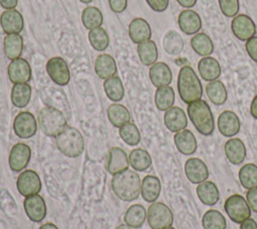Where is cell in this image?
I'll list each match as a JSON object with an SVG mask.
<instances>
[{"mask_svg":"<svg viewBox=\"0 0 257 229\" xmlns=\"http://www.w3.org/2000/svg\"><path fill=\"white\" fill-rule=\"evenodd\" d=\"M177 85L179 95L185 103L190 104L201 99L203 94L202 83L191 66L185 65L180 69Z\"/></svg>","mask_w":257,"mask_h":229,"instance_id":"obj_2","label":"cell"},{"mask_svg":"<svg viewBox=\"0 0 257 229\" xmlns=\"http://www.w3.org/2000/svg\"><path fill=\"white\" fill-rule=\"evenodd\" d=\"M231 29L233 34L241 41H247L256 33V25L253 20L245 15L239 14L236 15L231 22Z\"/></svg>","mask_w":257,"mask_h":229,"instance_id":"obj_12","label":"cell"},{"mask_svg":"<svg viewBox=\"0 0 257 229\" xmlns=\"http://www.w3.org/2000/svg\"><path fill=\"white\" fill-rule=\"evenodd\" d=\"M178 24L180 29L187 35L197 34L202 27V20L200 15L191 9L183 10L178 17Z\"/></svg>","mask_w":257,"mask_h":229,"instance_id":"obj_19","label":"cell"},{"mask_svg":"<svg viewBox=\"0 0 257 229\" xmlns=\"http://www.w3.org/2000/svg\"><path fill=\"white\" fill-rule=\"evenodd\" d=\"M222 13L227 17H235L239 12V0H218Z\"/></svg>","mask_w":257,"mask_h":229,"instance_id":"obj_45","label":"cell"},{"mask_svg":"<svg viewBox=\"0 0 257 229\" xmlns=\"http://www.w3.org/2000/svg\"><path fill=\"white\" fill-rule=\"evenodd\" d=\"M224 151L228 161L233 165H240L245 160L246 148L244 143L238 138L228 140L225 143Z\"/></svg>","mask_w":257,"mask_h":229,"instance_id":"obj_25","label":"cell"},{"mask_svg":"<svg viewBox=\"0 0 257 229\" xmlns=\"http://www.w3.org/2000/svg\"><path fill=\"white\" fill-rule=\"evenodd\" d=\"M8 77L14 84L27 83L31 78V67L24 58H16L11 60L7 68Z\"/></svg>","mask_w":257,"mask_h":229,"instance_id":"obj_14","label":"cell"},{"mask_svg":"<svg viewBox=\"0 0 257 229\" xmlns=\"http://www.w3.org/2000/svg\"><path fill=\"white\" fill-rule=\"evenodd\" d=\"M246 200L249 207L257 213V187L248 190L246 193Z\"/></svg>","mask_w":257,"mask_h":229,"instance_id":"obj_48","label":"cell"},{"mask_svg":"<svg viewBox=\"0 0 257 229\" xmlns=\"http://www.w3.org/2000/svg\"><path fill=\"white\" fill-rule=\"evenodd\" d=\"M224 209L229 218L235 223L241 224L251 216V210L247 201L238 194H234L226 199Z\"/></svg>","mask_w":257,"mask_h":229,"instance_id":"obj_7","label":"cell"},{"mask_svg":"<svg viewBox=\"0 0 257 229\" xmlns=\"http://www.w3.org/2000/svg\"><path fill=\"white\" fill-rule=\"evenodd\" d=\"M3 46L4 53L8 59L13 60L19 58L23 49V39L18 33L6 34L4 37Z\"/></svg>","mask_w":257,"mask_h":229,"instance_id":"obj_30","label":"cell"},{"mask_svg":"<svg viewBox=\"0 0 257 229\" xmlns=\"http://www.w3.org/2000/svg\"><path fill=\"white\" fill-rule=\"evenodd\" d=\"M39 229H58L57 226H55L52 223H45L39 227Z\"/></svg>","mask_w":257,"mask_h":229,"instance_id":"obj_54","label":"cell"},{"mask_svg":"<svg viewBox=\"0 0 257 229\" xmlns=\"http://www.w3.org/2000/svg\"><path fill=\"white\" fill-rule=\"evenodd\" d=\"M149 76L152 83L156 87L169 85L172 82L173 78L172 71L169 65L165 62L154 63L149 70Z\"/></svg>","mask_w":257,"mask_h":229,"instance_id":"obj_21","label":"cell"},{"mask_svg":"<svg viewBox=\"0 0 257 229\" xmlns=\"http://www.w3.org/2000/svg\"><path fill=\"white\" fill-rule=\"evenodd\" d=\"M55 144L59 152L68 158L79 157L84 151V139L81 133L69 126L55 138Z\"/></svg>","mask_w":257,"mask_h":229,"instance_id":"obj_4","label":"cell"},{"mask_svg":"<svg viewBox=\"0 0 257 229\" xmlns=\"http://www.w3.org/2000/svg\"><path fill=\"white\" fill-rule=\"evenodd\" d=\"M148 5L157 12L165 11L169 6L170 0H146Z\"/></svg>","mask_w":257,"mask_h":229,"instance_id":"obj_47","label":"cell"},{"mask_svg":"<svg viewBox=\"0 0 257 229\" xmlns=\"http://www.w3.org/2000/svg\"><path fill=\"white\" fill-rule=\"evenodd\" d=\"M88 41L94 50L103 51L108 47L109 37L105 29H103L100 26V27L89 30Z\"/></svg>","mask_w":257,"mask_h":229,"instance_id":"obj_41","label":"cell"},{"mask_svg":"<svg viewBox=\"0 0 257 229\" xmlns=\"http://www.w3.org/2000/svg\"><path fill=\"white\" fill-rule=\"evenodd\" d=\"M80 2H82V3H85V4H88V3H90L92 0H79Z\"/></svg>","mask_w":257,"mask_h":229,"instance_id":"obj_56","label":"cell"},{"mask_svg":"<svg viewBox=\"0 0 257 229\" xmlns=\"http://www.w3.org/2000/svg\"><path fill=\"white\" fill-rule=\"evenodd\" d=\"M175 102V91L170 85L158 87L155 92V103L158 109L166 111Z\"/></svg>","mask_w":257,"mask_h":229,"instance_id":"obj_34","label":"cell"},{"mask_svg":"<svg viewBox=\"0 0 257 229\" xmlns=\"http://www.w3.org/2000/svg\"><path fill=\"white\" fill-rule=\"evenodd\" d=\"M165 229H175L174 227H168V228H165Z\"/></svg>","mask_w":257,"mask_h":229,"instance_id":"obj_57","label":"cell"},{"mask_svg":"<svg viewBox=\"0 0 257 229\" xmlns=\"http://www.w3.org/2000/svg\"><path fill=\"white\" fill-rule=\"evenodd\" d=\"M217 127L219 132L224 137H233L237 135L241 128V123L238 118V116L232 111V110H224L220 113L218 121H217Z\"/></svg>","mask_w":257,"mask_h":229,"instance_id":"obj_18","label":"cell"},{"mask_svg":"<svg viewBox=\"0 0 257 229\" xmlns=\"http://www.w3.org/2000/svg\"><path fill=\"white\" fill-rule=\"evenodd\" d=\"M245 47L250 58L257 63V36H253L247 40Z\"/></svg>","mask_w":257,"mask_h":229,"instance_id":"obj_46","label":"cell"},{"mask_svg":"<svg viewBox=\"0 0 257 229\" xmlns=\"http://www.w3.org/2000/svg\"><path fill=\"white\" fill-rule=\"evenodd\" d=\"M31 158V149L24 143L15 144L9 153V167L13 172H21Z\"/></svg>","mask_w":257,"mask_h":229,"instance_id":"obj_11","label":"cell"},{"mask_svg":"<svg viewBox=\"0 0 257 229\" xmlns=\"http://www.w3.org/2000/svg\"><path fill=\"white\" fill-rule=\"evenodd\" d=\"M18 192L24 196L38 194L41 190V181L38 174L33 170H25L21 172L16 181Z\"/></svg>","mask_w":257,"mask_h":229,"instance_id":"obj_10","label":"cell"},{"mask_svg":"<svg viewBox=\"0 0 257 229\" xmlns=\"http://www.w3.org/2000/svg\"><path fill=\"white\" fill-rule=\"evenodd\" d=\"M103 89L106 96L114 102L120 101L124 96V87L118 76L114 75L112 77L104 79Z\"/></svg>","mask_w":257,"mask_h":229,"instance_id":"obj_35","label":"cell"},{"mask_svg":"<svg viewBox=\"0 0 257 229\" xmlns=\"http://www.w3.org/2000/svg\"><path fill=\"white\" fill-rule=\"evenodd\" d=\"M142 181L138 173L133 170H124L116 175L112 176L111 179V190L113 194L120 200L131 202L141 194Z\"/></svg>","mask_w":257,"mask_h":229,"instance_id":"obj_1","label":"cell"},{"mask_svg":"<svg viewBox=\"0 0 257 229\" xmlns=\"http://www.w3.org/2000/svg\"><path fill=\"white\" fill-rule=\"evenodd\" d=\"M130 166L128 156L126 153L119 147H112L107 153L105 169L110 175H116Z\"/></svg>","mask_w":257,"mask_h":229,"instance_id":"obj_13","label":"cell"},{"mask_svg":"<svg viewBox=\"0 0 257 229\" xmlns=\"http://www.w3.org/2000/svg\"><path fill=\"white\" fill-rule=\"evenodd\" d=\"M177 2L185 8H191L193 6H195L197 0H177Z\"/></svg>","mask_w":257,"mask_h":229,"instance_id":"obj_53","label":"cell"},{"mask_svg":"<svg viewBox=\"0 0 257 229\" xmlns=\"http://www.w3.org/2000/svg\"><path fill=\"white\" fill-rule=\"evenodd\" d=\"M31 86L28 83H16L11 89V101L18 108L25 107L30 101Z\"/></svg>","mask_w":257,"mask_h":229,"instance_id":"obj_33","label":"cell"},{"mask_svg":"<svg viewBox=\"0 0 257 229\" xmlns=\"http://www.w3.org/2000/svg\"><path fill=\"white\" fill-rule=\"evenodd\" d=\"M174 143L178 151L186 156L193 155L197 150V141L190 130H182L174 136Z\"/></svg>","mask_w":257,"mask_h":229,"instance_id":"obj_23","label":"cell"},{"mask_svg":"<svg viewBox=\"0 0 257 229\" xmlns=\"http://www.w3.org/2000/svg\"><path fill=\"white\" fill-rule=\"evenodd\" d=\"M206 93L209 99L217 105H221L225 103L227 99V90L222 81L216 79L210 81L206 85Z\"/></svg>","mask_w":257,"mask_h":229,"instance_id":"obj_39","label":"cell"},{"mask_svg":"<svg viewBox=\"0 0 257 229\" xmlns=\"http://www.w3.org/2000/svg\"><path fill=\"white\" fill-rule=\"evenodd\" d=\"M185 174L193 184H200L209 177L207 165L199 158H190L185 163Z\"/></svg>","mask_w":257,"mask_h":229,"instance_id":"obj_16","label":"cell"},{"mask_svg":"<svg viewBox=\"0 0 257 229\" xmlns=\"http://www.w3.org/2000/svg\"><path fill=\"white\" fill-rule=\"evenodd\" d=\"M0 25L6 34H19L24 27L23 16L16 9L5 10L0 16Z\"/></svg>","mask_w":257,"mask_h":229,"instance_id":"obj_17","label":"cell"},{"mask_svg":"<svg viewBox=\"0 0 257 229\" xmlns=\"http://www.w3.org/2000/svg\"><path fill=\"white\" fill-rule=\"evenodd\" d=\"M164 123L167 129L173 133L185 130L188 120L185 111L179 106H172L164 114Z\"/></svg>","mask_w":257,"mask_h":229,"instance_id":"obj_20","label":"cell"},{"mask_svg":"<svg viewBox=\"0 0 257 229\" xmlns=\"http://www.w3.org/2000/svg\"><path fill=\"white\" fill-rule=\"evenodd\" d=\"M161 182L156 176H146L142 181L141 195L146 202L154 203L161 194Z\"/></svg>","mask_w":257,"mask_h":229,"instance_id":"obj_27","label":"cell"},{"mask_svg":"<svg viewBox=\"0 0 257 229\" xmlns=\"http://www.w3.org/2000/svg\"><path fill=\"white\" fill-rule=\"evenodd\" d=\"M138 55L144 65H153L158 59V48L155 41L149 39L138 44Z\"/></svg>","mask_w":257,"mask_h":229,"instance_id":"obj_32","label":"cell"},{"mask_svg":"<svg viewBox=\"0 0 257 229\" xmlns=\"http://www.w3.org/2000/svg\"><path fill=\"white\" fill-rule=\"evenodd\" d=\"M106 114L110 124L115 128H120L131 121L128 109L120 103L110 104L106 109Z\"/></svg>","mask_w":257,"mask_h":229,"instance_id":"obj_29","label":"cell"},{"mask_svg":"<svg viewBox=\"0 0 257 229\" xmlns=\"http://www.w3.org/2000/svg\"><path fill=\"white\" fill-rule=\"evenodd\" d=\"M240 229H257V223L255 220L248 218L241 223Z\"/></svg>","mask_w":257,"mask_h":229,"instance_id":"obj_51","label":"cell"},{"mask_svg":"<svg viewBox=\"0 0 257 229\" xmlns=\"http://www.w3.org/2000/svg\"><path fill=\"white\" fill-rule=\"evenodd\" d=\"M250 112L251 116L257 120V94L254 96L252 102H251V106H250Z\"/></svg>","mask_w":257,"mask_h":229,"instance_id":"obj_52","label":"cell"},{"mask_svg":"<svg viewBox=\"0 0 257 229\" xmlns=\"http://www.w3.org/2000/svg\"><path fill=\"white\" fill-rule=\"evenodd\" d=\"M198 71L204 80L213 81L220 76L221 66L216 58L212 56H206L199 61Z\"/></svg>","mask_w":257,"mask_h":229,"instance_id":"obj_26","label":"cell"},{"mask_svg":"<svg viewBox=\"0 0 257 229\" xmlns=\"http://www.w3.org/2000/svg\"><path fill=\"white\" fill-rule=\"evenodd\" d=\"M147 219L152 229H165L172 226L174 216L166 204L154 202L148 209Z\"/></svg>","mask_w":257,"mask_h":229,"instance_id":"obj_6","label":"cell"},{"mask_svg":"<svg viewBox=\"0 0 257 229\" xmlns=\"http://www.w3.org/2000/svg\"><path fill=\"white\" fill-rule=\"evenodd\" d=\"M109 8L114 13H121L125 10L127 5V0H108Z\"/></svg>","mask_w":257,"mask_h":229,"instance_id":"obj_49","label":"cell"},{"mask_svg":"<svg viewBox=\"0 0 257 229\" xmlns=\"http://www.w3.org/2000/svg\"><path fill=\"white\" fill-rule=\"evenodd\" d=\"M197 195L200 201L208 206L215 205L219 200V190L212 181H204L197 187Z\"/></svg>","mask_w":257,"mask_h":229,"instance_id":"obj_28","label":"cell"},{"mask_svg":"<svg viewBox=\"0 0 257 229\" xmlns=\"http://www.w3.org/2000/svg\"><path fill=\"white\" fill-rule=\"evenodd\" d=\"M202 225L204 229H226V219L222 213L212 209L203 215Z\"/></svg>","mask_w":257,"mask_h":229,"instance_id":"obj_43","label":"cell"},{"mask_svg":"<svg viewBox=\"0 0 257 229\" xmlns=\"http://www.w3.org/2000/svg\"><path fill=\"white\" fill-rule=\"evenodd\" d=\"M94 71L101 79H107L114 76L117 71L114 58L107 53L99 54L94 61Z\"/></svg>","mask_w":257,"mask_h":229,"instance_id":"obj_22","label":"cell"},{"mask_svg":"<svg viewBox=\"0 0 257 229\" xmlns=\"http://www.w3.org/2000/svg\"><path fill=\"white\" fill-rule=\"evenodd\" d=\"M239 180L245 189L257 187V166L254 164H246L239 171Z\"/></svg>","mask_w":257,"mask_h":229,"instance_id":"obj_42","label":"cell"},{"mask_svg":"<svg viewBox=\"0 0 257 229\" xmlns=\"http://www.w3.org/2000/svg\"><path fill=\"white\" fill-rule=\"evenodd\" d=\"M81 21L83 26L88 30L100 27L103 21L102 13L97 7L87 6L82 11Z\"/></svg>","mask_w":257,"mask_h":229,"instance_id":"obj_40","label":"cell"},{"mask_svg":"<svg viewBox=\"0 0 257 229\" xmlns=\"http://www.w3.org/2000/svg\"><path fill=\"white\" fill-rule=\"evenodd\" d=\"M18 0H0V6L6 10L15 9L17 6Z\"/></svg>","mask_w":257,"mask_h":229,"instance_id":"obj_50","label":"cell"},{"mask_svg":"<svg viewBox=\"0 0 257 229\" xmlns=\"http://www.w3.org/2000/svg\"><path fill=\"white\" fill-rule=\"evenodd\" d=\"M187 111L192 124L201 135L211 136L213 134L215 130L214 117L205 100L199 99L188 104Z\"/></svg>","mask_w":257,"mask_h":229,"instance_id":"obj_3","label":"cell"},{"mask_svg":"<svg viewBox=\"0 0 257 229\" xmlns=\"http://www.w3.org/2000/svg\"><path fill=\"white\" fill-rule=\"evenodd\" d=\"M13 131L20 139H29L36 134L37 122L29 111H20L14 119Z\"/></svg>","mask_w":257,"mask_h":229,"instance_id":"obj_9","label":"cell"},{"mask_svg":"<svg viewBox=\"0 0 257 229\" xmlns=\"http://www.w3.org/2000/svg\"><path fill=\"white\" fill-rule=\"evenodd\" d=\"M115 229H134V228H132V227H130L128 225H126L125 223L124 224H121V225H119V226H117Z\"/></svg>","mask_w":257,"mask_h":229,"instance_id":"obj_55","label":"cell"},{"mask_svg":"<svg viewBox=\"0 0 257 229\" xmlns=\"http://www.w3.org/2000/svg\"><path fill=\"white\" fill-rule=\"evenodd\" d=\"M163 47L168 54L178 55L184 48V40L178 32L170 30L164 36Z\"/></svg>","mask_w":257,"mask_h":229,"instance_id":"obj_38","label":"cell"},{"mask_svg":"<svg viewBox=\"0 0 257 229\" xmlns=\"http://www.w3.org/2000/svg\"><path fill=\"white\" fill-rule=\"evenodd\" d=\"M128 34L133 42L139 44L151 39V26L147 20L143 18H135L128 25Z\"/></svg>","mask_w":257,"mask_h":229,"instance_id":"obj_24","label":"cell"},{"mask_svg":"<svg viewBox=\"0 0 257 229\" xmlns=\"http://www.w3.org/2000/svg\"><path fill=\"white\" fill-rule=\"evenodd\" d=\"M23 206L27 217L32 222H41L46 216L45 201L38 194L25 197Z\"/></svg>","mask_w":257,"mask_h":229,"instance_id":"obj_15","label":"cell"},{"mask_svg":"<svg viewBox=\"0 0 257 229\" xmlns=\"http://www.w3.org/2000/svg\"><path fill=\"white\" fill-rule=\"evenodd\" d=\"M46 71L52 81L58 85H66L70 80L69 67L62 57H51L46 63Z\"/></svg>","mask_w":257,"mask_h":229,"instance_id":"obj_8","label":"cell"},{"mask_svg":"<svg viewBox=\"0 0 257 229\" xmlns=\"http://www.w3.org/2000/svg\"><path fill=\"white\" fill-rule=\"evenodd\" d=\"M119 136L121 140L128 146H137L141 141L140 131L133 123H127L120 127Z\"/></svg>","mask_w":257,"mask_h":229,"instance_id":"obj_44","label":"cell"},{"mask_svg":"<svg viewBox=\"0 0 257 229\" xmlns=\"http://www.w3.org/2000/svg\"><path fill=\"white\" fill-rule=\"evenodd\" d=\"M130 165L135 171L143 172L150 168L152 165V158L149 152L144 149H134L128 155Z\"/></svg>","mask_w":257,"mask_h":229,"instance_id":"obj_36","label":"cell"},{"mask_svg":"<svg viewBox=\"0 0 257 229\" xmlns=\"http://www.w3.org/2000/svg\"><path fill=\"white\" fill-rule=\"evenodd\" d=\"M147 219V211L141 204H134L124 213L123 221L132 228H140Z\"/></svg>","mask_w":257,"mask_h":229,"instance_id":"obj_31","label":"cell"},{"mask_svg":"<svg viewBox=\"0 0 257 229\" xmlns=\"http://www.w3.org/2000/svg\"><path fill=\"white\" fill-rule=\"evenodd\" d=\"M37 123L44 135L53 138H56L67 127L64 114L52 106H45L39 110Z\"/></svg>","mask_w":257,"mask_h":229,"instance_id":"obj_5","label":"cell"},{"mask_svg":"<svg viewBox=\"0 0 257 229\" xmlns=\"http://www.w3.org/2000/svg\"><path fill=\"white\" fill-rule=\"evenodd\" d=\"M191 46L194 51L201 56H209L214 51V44L212 39L206 33H197L191 39Z\"/></svg>","mask_w":257,"mask_h":229,"instance_id":"obj_37","label":"cell"}]
</instances>
